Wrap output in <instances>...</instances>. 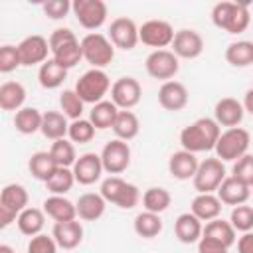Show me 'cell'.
Wrapping results in <instances>:
<instances>
[{"label": "cell", "mask_w": 253, "mask_h": 253, "mask_svg": "<svg viewBox=\"0 0 253 253\" xmlns=\"http://www.w3.org/2000/svg\"><path fill=\"white\" fill-rule=\"evenodd\" d=\"M170 204H172V194L166 188L152 186L142 194V206H144L146 211L162 213V211H166L170 208Z\"/></svg>", "instance_id": "obj_39"}, {"label": "cell", "mask_w": 253, "mask_h": 253, "mask_svg": "<svg viewBox=\"0 0 253 253\" xmlns=\"http://www.w3.org/2000/svg\"><path fill=\"white\" fill-rule=\"evenodd\" d=\"M221 200L217 198V194H198L194 200H192V206H190V211L204 223L211 221V219H217L219 213H221Z\"/></svg>", "instance_id": "obj_25"}, {"label": "cell", "mask_w": 253, "mask_h": 253, "mask_svg": "<svg viewBox=\"0 0 253 253\" xmlns=\"http://www.w3.org/2000/svg\"><path fill=\"white\" fill-rule=\"evenodd\" d=\"M59 107H61V113L71 119V121H77V119H83V111H85V103L83 99L75 93V89H63V93L59 95Z\"/></svg>", "instance_id": "obj_42"}, {"label": "cell", "mask_w": 253, "mask_h": 253, "mask_svg": "<svg viewBox=\"0 0 253 253\" xmlns=\"http://www.w3.org/2000/svg\"><path fill=\"white\" fill-rule=\"evenodd\" d=\"M132 227H134V233L142 239H154L160 235L162 231V219H160V213H152V211H140L134 221H132Z\"/></svg>", "instance_id": "obj_36"}, {"label": "cell", "mask_w": 253, "mask_h": 253, "mask_svg": "<svg viewBox=\"0 0 253 253\" xmlns=\"http://www.w3.org/2000/svg\"><path fill=\"white\" fill-rule=\"evenodd\" d=\"M16 225L20 229L22 235H28V237H36L42 233L43 225H45V211L40 210V208H26L18 219H16Z\"/></svg>", "instance_id": "obj_31"}, {"label": "cell", "mask_w": 253, "mask_h": 253, "mask_svg": "<svg viewBox=\"0 0 253 253\" xmlns=\"http://www.w3.org/2000/svg\"><path fill=\"white\" fill-rule=\"evenodd\" d=\"M225 61L231 67H249L253 65V42L251 40H237L225 47Z\"/></svg>", "instance_id": "obj_33"}, {"label": "cell", "mask_w": 253, "mask_h": 253, "mask_svg": "<svg viewBox=\"0 0 253 253\" xmlns=\"http://www.w3.org/2000/svg\"><path fill=\"white\" fill-rule=\"evenodd\" d=\"M219 134H221V126L215 123V119L200 117L192 125H188L180 130V144L184 150H188L192 154L210 152L215 148Z\"/></svg>", "instance_id": "obj_1"}, {"label": "cell", "mask_w": 253, "mask_h": 253, "mask_svg": "<svg viewBox=\"0 0 253 253\" xmlns=\"http://www.w3.org/2000/svg\"><path fill=\"white\" fill-rule=\"evenodd\" d=\"M217 198L221 200L223 206H241V204H247V200L251 198V188L245 186L243 182L235 180L233 176H227L221 186L217 188Z\"/></svg>", "instance_id": "obj_22"}, {"label": "cell", "mask_w": 253, "mask_h": 253, "mask_svg": "<svg viewBox=\"0 0 253 253\" xmlns=\"http://www.w3.org/2000/svg\"><path fill=\"white\" fill-rule=\"evenodd\" d=\"M119 107L113 101H101L97 105H93V109L89 111V121L93 123V126L97 130H105V128H113L117 115H119Z\"/></svg>", "instance_id": "obj_34"}, {"label": "cell", "mask_w": 253, "mask_h": 253, "mask_svg": "<svg viewBox=\"0 0 253 253\" xmlns=\"http://www.w3.org/2000/svg\"><path fill=\"white\" fill-rule=\"evenodd\" d=\"M174 233L178 237L180 243H198L202 239V233H204V225L202 221L192 213V211H186V213H180L174 221Z\"/></svg>", "instance_id": "obj_23"}, {"label": "cell", "mask_w": 253, "mask_h": 253, "mask_svg": "<svg viewBox=\"0 0 253 253\" xmlns=\"http://www.w3.org/2000/svg\"><path fill=\"white\" fill-rule=\"evenodd\" d=\"M111 79L105 69H87L75 83V93L83 99V103L97 105L105 101V95L111 91Z\"/></svg>", "instance_id": "obj_7"}, {"label": "cell", "mask_w": 253, "mask_h": 253, "mask_svg": "<svg viewBox=\"0 0 253 253\" xmlns=\"http://www.w3.org/2000/svg\"><path fill=\"white\" fill-rule=\"evenodd\" d=\"M211 22L215 28L227 34H241L249 28L251 12H249V6L243 2L223 0L211 8Z\"/></svg>", "instance_id": "obj_2"}, {"label": "cell", "mask_w": 253, "mask_h": 253, "mask_svg": "<svg viewBox=\"0 0 253 253\" xmlns=\"http://www.w3.org/2000/svg\"><path fill=\"white\" fill-rule=\"evenodd\" d=\"M49 152H51L53 160L57 162V166H63V168H73L75 160L79 158L75 152V144L67 138H59V140L51 142Z\"/></svg>", "instance_id": "obj_41"}, {"label": "cell", "mask_w": 253, "mask_h": 253, "mask_svg": "<svg viewBox=\"0 0 253 253\" xmlns=\"http://www.w3.org/2000/svg\"><path fill=\"white\" fill-rule=\"evenodd\" d=\"M18 53H20L22 65H28V67L30 65H42L49 59L47 53H51L49 40L40 36V34H32L18 43Z\"/></svg>", "instance_id": "obj_15"}, {"label": "cell", "mask_w": 253, "mask_h": 253, "mask_svg": "<svg viewBox=\"0 0 253 253\" xmlns=\"http://www.w3.org/2000/svg\"><path fill=\"white\" fill-rule=\"evenodd\" d=\"M174 28L166 20H148L138 28V40L154 49H166L174 42Z\"/></svg>", "instance_id": "obj_11"}, {"label": "cell", "mask_w": 253, "mask_h": 253, "mask_svg": "<svg viewBox=\"0 0 253 253\" xmlns=\"http://www.w3.org/2000/svg\"><path fill=\"white\" fill-rule=\"evenodd\" d=\"M45 138L49 140H59L65 138L69 132V121L61 111H47L43 113V121H42V130H40Z\"/></svg>", "instance_id": "obj_30"}, {"label": "cell", "mask_w": 253, "mask_h": 253, "mask_svg": "<svg viewBox=\"0 0 253 253\" xmlns=\"http://www.w3.org/2000/svg\"><path fill=\"white\" fill-rule=\"evenodd\" d=\"M77 208V217L83 221H97L103 217L105 210H107V202L101 194L95 192H85L79 196V200L75 202Z\"/></svg>", "instance_id": "obj_24"}, {"label": "cell", "mask_w": 253, "mask_h": 253, "mask_svg": "<svg viewBox=\"0 0 253 253\" xmlns=\"http://www.w3.org/2000/svg\"><path fill=\"white\" fill-rule=\"evenodd\" d=\"M225 178H227L225 166L215 156V158H206L200 162L198 172L192 178V182H194V188L198 194H215Z\"/></svg>", "instance_id": "obj_8"}, {"label": "cell", "mask_w": 253, "mask_h": 253, "mask_svg": "<svg viewBox=\"0 0 253 253\" xmlns=\"http://www.w3.org/2000/svg\"><path fill=\"white\" fill-rule=\"evenodd\" d=\"M43 113H40L36 107H24L14 115V126L22 134H34L42 130Z\"/></svg>", "instance_id": "obj_38"}, {"label": "cell", "mask_w": 253, "mask_h": 253, "mask_svg": "<svg viewBox=\"0 0 253 253\" xmlns=\"http://www.w3.org/2000/svg\"><path fill=\"white\" fill-rule=\"evenodd\" d=\"M243 117H245L243 103L237 101L235 97H221L213 107V119L219 126H227V128L239 126Z\"/></svg>", "instance_id": "obj_19"}, {"label": "cell", "mask_w": 253, "mask_h": 253, "mask_svg": "<svg viewBox=\"0 0 253 253\" xmlns=\"http://www.w3.org/2000/svg\"><path fill=\"white\" fill-rule=\"evenodd\" d=\"M57 168H59V166H57V162L53 160V156H51L49 150H38V152H34V154L30 156V160H28V170H30V174H32L36 180H42L43 184L51 178V174H53Z\"/></svg>", "instance_id": "obj_29"}, {"label": "cell", "mask_w": 253, "mask_h": 253, "mask_svg": "<svg viewBox=\"0 0 253 253\" xmlns=\"http://www.w3.org/2000/svg\"><path fill=\"white\" fill-rule=\"evenodd\" d=\"M26 103V87L20 81H4L0 85V109L18 113Z\"/></svg>", "instance_id": "obj_28"}, {"label": "cell", "mask_w": 253, "mask_h": 253, "mask_svg": "<svg viewBox=\"0 0 253 253\" xmlns=\"http://www.w3.org/2000/svg\"><path fill=\"white\" fill-rule=\"evenodd\" d=\"M49 40V49H51V59H55L61 67L67 71L75 67L83 59V49L81 42L77 40L75 32L69 28H57L51 32Z\"/></svg>", "instance_id": "obj_3"}, {"label": "cell", "mask_w": 253, "mask_h": 253, "mask_svg": "<svg viewBox=\"0 0 253 253\" xmlns=\"http://www.w3.org/2000/svg\"><path fill=\"white\" fill-rule=\"evenodd\" d=\"M237 253H253V231H247L237 239Z\"/></svg>", "instance_id": "obj_50"}, {"label": "cell", "mask_w": 253, "mask_h": 253, "mask_svg": "<svg viewBox=\"0 0 253 253\" xmlns=\"http://www.w3.org/2000/svg\"><path fill=\"white\" fill-rule=\"evenodd\" d=\"M22 65L20 53H18V45H2L0 47V71L2 73H12L14 69H18Z\"/></svg>", "instance_id": "obj_46"}, {"label": "cell", "mask_w": 253, "mask_h": 253, "mask_svg": "<svg viewBox=\"0 0 253 253\" xmlns=\"http://www.w3.org/2000/svg\"><path fill=\"white\" fill-rule=\"evenodd\" d=\"M243 109H245V113L253 115V89H247V93L243 97Z\"/></svg>", "instance_id": "obj_51"}, {"label": "cell", "mask_w": 253, "mask_h": 253, "mask_svg": "<svg viewBox=\"0 0 253 253\" xmlns=\"http://www.w3.org/2000/svg\"><path fill=\"white\" fill-rule=\"evenodd\" d=\"M172 51L178 59H196L204 51V38L192 28L178 30L172 42Z\"/></svg>", "instance_id": "obj_16"}, {"label": "cell", "mask_w": 253, "mask_h": 253, "mask_svg": "<svg viewBox=\"0 0 253 253\" xmlns=\"http://www.w3.org/2000/svg\"><path fill=\"white\" fill-rule=\"evenodd\" d=\"M95 130L97 128L93 126V123L89 119H77V121L69 123L67 136H69V140L73 144H87V142H91L95 138Z\"/></svg>", "instance_id": "obj_43"}, {"label": "cell", "mask_w": 253, "mask_h": 253, "mask_svg": "<svg viewBox=\"0 0 253 253\" xmlns=\"http://www.w3.org/2000/svg\"><path fill=\"white\" fill-rule=\"evenodd\" d=\"M83 59L93 69H105L115 59V45L111 43L109 36L101 32H89L81 38Z\"/></svg>", "instance_id": "obj_5"}, {"label": "cell", "mask_w": 253, "mask_h": 253, "mask_svg": "<svg viewBox=\"0 0 253 253\" xmlns=\"http://www.w3.org/2000/svg\"><path fill=\"white\" fill-rule=\"evenodd\" d=\"M188 89L184 83L172 79V81H164L158 89V103L164 111H170V113H178L182 111L186 105H188Z\"/></svg>", "instance_id": "obj_18"}, {"label": "cell", "mask_w": 253, "mask_h": 253, "mask_svg": "<svg viewBox=\"0 0 253 253\" xmlns=\"http://www.w3.org/2000/svg\"><path fill=\"white\" fill-rule=\"evenodd\" d=\"M73 184H75L73 170L59 166V168L51 174V178L45 182V188H47V192H49L51 196H65V194L73 188Z\"/></svg>", "instance_id": "obj_40"}, {"label": "cell", "mask_w": 253, "mask_h": 253, "mask_svg": "<svg viewBox=\"0 0 253 253\" xmlns=\"http://www.w3.org/2000/svg\"><path fill=\"white\" fill-rule=\"evenodd\" d=\"M99 194L105 198L107 204H113L121 210H132L138 202H140V190L123 180L121 176H109L101 182V190Z\"/></svg>", "instance_id": "obj_4"}, {"label": "cell", "mask_w": 253, "mask_h": 253, "mask_svg": "<svg viewBox=\"0 0 253 253\" xmlns=\"http://www.w3.org/2000/svg\"><path fill=\"white\" fill-rule=\"evenodd\" d=\"M109 40H111V43L115 47L130 51L140 42L138 40V26L134 24V20H130L126 16L115 18L111 22V26H109Z\"/></svg>", "instance_id": "obj_13"}, {"label": "cell", "mask_w": 253, "mask_h": 253, "mask_svg": "<svg viewBox=\"0 0 253 253\" xmlns=\"http://www.w3.org/2000/svg\"><path fill=\"white\" fill-rule=\"evenodd\" d=\"M73 176H75V182L81 184V186H91L95 184L101 174H103V162H101V154H95V152H85L81 154L75 164H73Z\"/></svg>", "instance_id": "obj_17"}, {"label": "cell", "mask_w": 253, "mask_h": 253, "mask_svg": "<svg viewBox=\"0 0 253 253\" xmlns=\"http://www.w3.org/2000/svg\"><path fill=\"white\" fill-rule=\"evenodd\" d=\"M43 211L47 217H51L55 223L57 221H71L77 219V208L71 200H67L65 196H47L42 204Z\"/></svg>", "instance_id": "obj_26"}, {"label": "cell", "mask_w": 253, "mask_h": 253, "mask_svg": "<svg viewBox=\"0 0 253 253\" xmlns=\"http://www.w3.org/2000/svg\"><path fill=\"white\" fill-rule=\"evenodd\" d=\"M71 2L69 0H47L42 4L43 8V14L49 18V20H63L69 12H71Z\"/></svg>", "instance_id": "obj_48"}, {"label": "cell", "mask_w": 253, "mask_h": 253, "mask_svg": "<svg viewBox=\"0 0 253 253\" xmlns=\"http://www.w3.org/2000/svg\"><path fill=\"white\" fill-rule=\"evenodd\" d=\"M101 162H103L105 172H109L113 176L123 174L130 166V146H128V142H125L121 138L109 140L101 150Z\"/></svg>", "instance_id": "obj_12"}, {"label": "cell", "mask_w": 253, "mask_h": 253, "mask_svg": "<svg viewBox=\"0 0 253 253\" xmlns=\"http://www.w3.org/2000/svg\"><path fill=\"white\" fill-rule=\"evenodd\" d=\"M71 12L77 18L79 26L89 32L99 30L109 16V8L103 0H75L71 6Z\"/></svg>", "instance_id": "obj_9"}, {"label": "cell", "mask_w": 253, "mask_h": 253, "mask_svg": "<svg viewBox=\"0 0 253 253\" xmlns=\"http://www.w3.org/2000/svg\"><path fill=\"white\" fill-rule=\"evenodd\" d=\"M0 253H16V251H14V249H12L10 245H6V243H2V245H0Z\"/></svg>", "instance_id": "obj_52"}, {"label": "cell", "mask_w": 253, "mask_h": 253, "mask_svg": "<svg viewBox=\"0 0 253 253\" xmlns=\"http://www.w3.org/2000/svg\"><path fill=\"white\" fill-rule=\"evenodd\" d=\"M229 223L235 227V231H241V233L251 231L253 229V206H247V204L235 206L231 210Z\"/></svg>", "instance_id": "obj_44"}, {"label": "cell", "mask_w": 253, "mask_h": 253, "mask_svg": "<svg viewBox=\"0 0 253 253\" xmlns=\"http://www.w3.org/2000/svg\"><path fill=\"white\" fill-rule=\"evenodd\" d=\"M144 67L152 79L172 81L174 75L180 71V59L174 55L172 49H154L148 53Z\"/></svg>", "instance_id": "obj_10"}, {"label": "cell", "mask_w": 253, "mask_h": 253, "mask_svg": "<svg viewBox=\"0 0 253 253\" xmlns=\"http://www.w3.org/2000/svg\"><path fill=\"white\" fill-rule=\"evenodd\" d=\"M28 202H30V196L22 184H16V182L6 184L0 192V208L10 210L16 215H20L28 208Z\"/></svg>", "instance_id": "obj_27"}, {"label": "cell", "mask_w": 253, "mask_h": 253, "mask_svg": "<svg viewBox=\"0 0 253 253\" xmlns=\"http://www.w3.org/2000/svg\"><path fill=\"white\" fill-rule=\"evenodd\" d=\"M200 166V160L196 158V154L188 152V150H176L170 154L168 158V172L172 178L176 180H190L196 176Z\"/></svg>", "instance_id": "obj_20"}, {"label": "cell", "mask_w": 253, "mask_h": 253, "mask_svg": "<svg viewBox=\"0 0 253 253\" xmlns=\"http://www.w3.org/2000/svg\"><path fill=\"white\" fill-rule=\"evenodd\" d=\"M57 243L53 239V235L47 233H40L36 237H30L28 243V253H57Z\"/></svg>", "instance_id": "obj_47"}, {"label": "cell", "mask_w": 253, "mask_h": 253, "mask_svg": "<svg viewBox=\"0 0 253 253\" xmlns=\"http://www.w3.org/2000/svg\"><path fill=\"white\" fill-rule=\"evenodd\" d=\"M235 235H237L235 227H233L229 221L221 219V217L208 221V223L204 225V233H202V237H210V239H213V241H217V243H221V245H225V247H231V245L237 241Z\"/></svg>", "instance_id": "obj_32"}, {"label": "cell", "mask_w": 253, "mask_h": 253, "mask_svg": "<svg viewBox=\"0 0 253 253\" xmlns=\"http://www.w3.org/2000/svg\"><path fill=\"white\" fill-rule=\"evenodd\" d=\"M142 87L134 77H121L111 87V101L121 111H130L140 103Z\"/></svg>", "instance_id": "obj_14"}, {"label": "cell", "mask_w": 253, "mask_h": 253, "mask_svg": "<svg viewBox=\"0 0 253 253\" xmlns=\"http://www.w3.org/2000/svg\"><path fill=\"white\" fill-rule=\"evenodd\" d=\"M65 79H67V69L61 67L51 57L45 63H42L38 69V81L43 89H57L59 85H63Z\"/></svg>", "instance_id": "obj_35"}, {"label": "cell", "mask_w": 253, "mask_h": 253, "mask_svg": "<svg viewBox=\"0 0 253 253\" xmlns=\"http://www.w3.org/2000/svg\"><path fill=\"white\" fill-rule=\"evenodd\" d=\"M198 253H229V247H225L210 237H202L198 241Z\"/></svg>", "instance_id": "obj_49"}, {"label": "cell", "mask_w": 253, "mask_h": 253, "mask_svg": "<svg viewBox=\"0 0 253 253\" xmlns=\"http://www.w3.org/2000/svg\"><path fill=\"white\" fill-rule=\"evenodd\" d=\"M231 176L239 182H243L245 186L253 188V154H245L241 156L239 160L233 162V168H231Z\"/></svg>", "instance_id": "obj_45"}, {"label": "cell", "mask_w": 253, "mask_h": 253, "mask_svg": "<svg viewBox=\"0 0 253 253\" xmlns=\"http://www.w3.org/2000/svg\"><path fill=\"white\" fill-rule=\"evenodd\" d=\"M51 235H53L55 243H57L61 249L71 251V249H75V247L83 241V225H81V221H77V219H71V221H57V223H53Z\"/></svg>", "instance_id": "obj_21"}, {"label": "cell", "mask_w": 253, "mask_h": 253, "mask_svg": "<svg viewBox=\"0 0 253 253\" xmlns=\"http://www.w3.org/2000/svg\"><path fill=\"white\" fill-rule=\"evenodd\" d=\"M249 144H251L249 132L241 126H233V128H225L219 134L217 144H215L213 150H215V156L221 162H235V160H239L241 156L247 154Z\"/></svg>", "instance_id": "obj_6"}, {"label": "cell", "mask_w": 253, "mask_h": 253, "mask_svg": "<svg viewBox=\"0 0 253 253\" xmlns=\"http://www.w3.org/2000/svg\"><path fill=\"white\" fill-rule=\"evenodd\" d=\"M138 130H140V121L138 117L132 113V111H119L117 115V121L113 125V132L117 138L128 142L132 138L138 136Z\"/></svg>", "instance_id": "obj_37"}]
</instances>
